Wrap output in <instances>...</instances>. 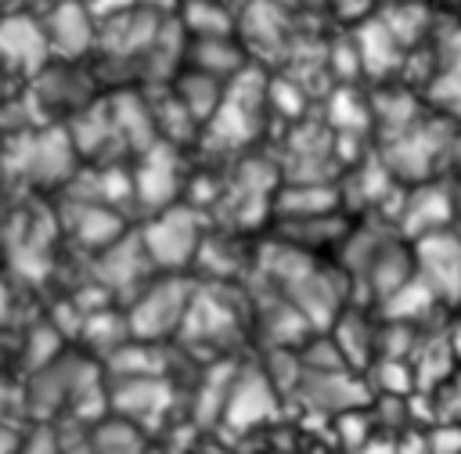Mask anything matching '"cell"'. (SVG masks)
Wrapping results in <instances>:
<instances>
[{
    "mask_svg": "<svg viewBox=\"0 0 461 454\" xmlns=\"http://www.w3.org/2000/svg\"><path fill=\"white\" fill-rule=\"evenodd\" d=\"M274 382L263 375V371H245L238 375L230 386H227V396H223V418L234 422L238 429H249L263 418H270L277 411V400H274Z\"/></svg>",
    "mask_w": 461,
    "mask_h": 454,
    "instance_id": "8992f818",
    "label": "cell"
},
{
    "mask_svg": "<svg viewBox=\"0 0 461 454\" xmlns=\"http://www.w3.org/2000/svg\"><path fill=\"white\" fill-rule=\"evenodd\" d=\"M169 404V386L158 375H130L112 389V411L119 414V422H144L151 414H158Z\"/></svg>",
    "mask_w": 461,
    "mask_h": 454,
    "instance_id": "52a82bcc",
    "label": "cell"
},
{
    "mask_svg": "<svg viewBox=\"0 0 461 454\" xmlns=\"http://www.w3.org/2000/svg\"><path fill=\"white\" fill-rule=\"evenodd\" d=\"M187 299H191V285L176 274L140 285L126 310V335H133L137 342H158L162 335L180 331Z\"/></svg>",
    "mask_w": 461,
    "mask_h": 454,
    "instance_id": "6da1fadb",
    "label": "cell"
},
{
    "mask_svg": "<svg viewBox=\"0 0 461 454\" xmlns=\"http://www.w3.org/2000/svg\"><path fill=\"white\" fill-rule=\"evenodd\" d=\"M180 29L191 40H205V36H234V18L223 4L216 0H184L180 4Z\"/></svg>",
    "mask_w": 461,
    "mask_h": 454,
    "instance_id": "9c48e42d",
    "label": "cell"
},
{
    "mask_svg": "<svg viewBox=\"0 0 461 454\" xmlns=\"http://www.w3.org/2000/svg\"><path fill=\"white\" fill-rule=\"evenodd\" d=\"M86 454H140V432L130 422H104L86 443Z\"/></svg>",
    "mask_w": 461,
    "mask_h": 454,
    "instance_id": "30bf717a",
    "label": "cell"
},
{
    "mask_svg": "<svg viewBox=\"0 0 461 454\" xmlns=\"http://www.w3.org/2000/svg\"><path fill=\"white\" fill-rule=\"evenodd\" d=\"M50 61H76L97 47V18L83 0H50L47 14L40 18Z\"/></svg>",
    "mask_w": 461,
    "mask_h": 454,
    "instance_id": "3957f363",
    "label": "cell"
},
{
    "mask_svg": "<svg viewBox=\"0 0 461 454\" xmlns=\"http://www.w3.org/2000/svg\"><path fill=\"white\" fill-rule=\"evenodd\" d=\"M140 245L151 267L176 274L202 252V216L187 205H166L158 216L140 231Z\"/></svg>",
    "mask_w": 461,
    "mask_h": 454,
    "instance_id": "7a4b0ae2",
    "label": "cell"
},
{
    "mask_svg": "<svg viewBox=\"0 0 461 454\" xmlns=\"http://www.w3.org/2000/svg\"><path fill=\"white\" fill-rule=\"evenodd\" d=\"M50 61L43 25L32 14H4L0 18V65L11 72L36 76Z\"/></svg>",
    "mask_w": 461,
    "mask_h": 454,
    "instance_id": "5b68a950",
    "label": "cell"
},
{
    "mask_svg": "<svg viewBox=\"0 0 461 454\" xmlns=\"http://www.w3.org/2000/svg\"><path fill=\"white\" fill-rule=\"evenodd\" d=\"M414 277L439 299L461 288V241L447 231L421 234L414 249Z\"/></svg>",
    "mask_w": 461,
    "mask_h": 454,
    "instance_id": "277c9868",
    "label": "cell"
},
{
    "mask_svg": "<svg viewBox=\"0 0 461 454\" xmlns=\"http://www.w3.org/2000/svg\"><path fill=\"white\" fill-rule=\"evenodd\" d=\"M184 61L191 72H202L209 79H227V76L241 72L245 50H241V43H234V36H205V40H191L184 47Z\"/></svg>",
    "mask_w": 461,
    "mask_h": 454,
    "instance_id": "ba28073f",
    "label": "cell"
}]
</instances>
